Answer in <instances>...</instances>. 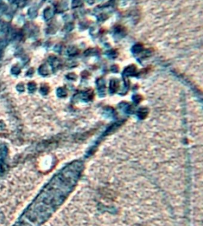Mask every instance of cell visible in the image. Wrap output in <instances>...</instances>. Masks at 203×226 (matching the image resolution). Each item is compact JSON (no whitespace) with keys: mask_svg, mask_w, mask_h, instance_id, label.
<instances>
[{"mask_svg":"<svg viewBox=\"0 0 203 226\" xmlns=\"http://www.w3.org/2000/svg\"><path fill=\"white\" fill-rule=\"evenodd\" d=\"M7 153V149L5 146H1L0 147V156L4 157L6 156V155Z\"/></svg>","mask_w":203,"mask_h":226,"instance_id":"6da1fadb","label":"cell"},{"mask_svg":"<svg viewBox=\"0 0 203 226\" xmlns=\"http://www.w3.org/2000/svg\"><path fill=\"white\" fill-rule=\"evenodd\" d=\"M19 72V68H17V67H13L12 69V73L13 74L17 75Z\"/></svg>","mask_w":203,"mask_h":226,"instance_id":"7a4b0ae2","label":"cell"}]
</instances>
